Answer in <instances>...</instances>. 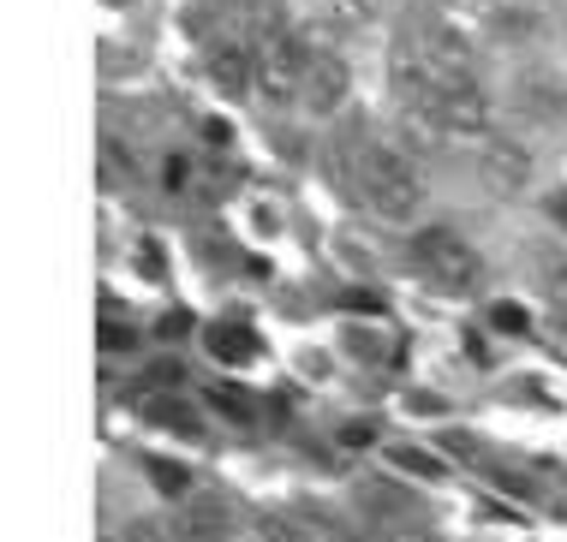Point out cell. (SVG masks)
Returning <instances> with one entry per match:
<instances>
[{"mask_svg": "<svg viewBox=\"0 0 567 542\" xmlns=\"http://www.w3.org/2000/svg\"><path fill=\"white\" fill-rule=\"evenodd\" d=\"M323 12L341 30H359V24H371L377 12H382V0H323Z\"/></svg>", "mask_w": 567, "mask_h": 542, "instance_id": "cell-9", "label": "cell"}, {"mask_svg": "<svg viewBox=\"0 0 567 542\" xmlns=\"http://www.w3.org/2000/svg\"><path fill=\"white\" fill-rule=\"evenodd\" d=\"M209 77H216L227 96H245V90H257V54H245L239 42H221L209 54Z\"/></svg>", "mask_w": 567, "mask_h": 542, "instance_id": "cell-7", "label": "cell"}, {"mask_svg": "<svg viewBox=\"0 0 567 542\" xmlns=\"http://www.w3.org/2000/svg\"><path fill=\"white\" fill-rule=\"evenodd\" d=\"M167 531H174V542H227V531H234V501L221 489H192L174 507Z\"/></svg>", "mask_w": 567, "mask_h": 542, "instance_id": "cell-4", "label": "cell"}, {"mask_svg": "<svg viewBox=\"0 0 567 542\" xmlns=\"http://www.w3.org/2000/svg\"><path fill=\"white\" fill-rule=\"evenodd\" d=\"M549 215H556V221L567 227V197H556V204H549Z\"/></svg>", "mask_w": 567, "mask_h": 542, "instance_id": "cell-18", "label": "cell"}, {"mask_svg": "<svg viewBox=\"0 0 567 542\" xmlns=\"http://www.w3.org/2000/svg\"><path fill=\"white\" fill-rule=\"evenodd\" d=\"M150 483H156L162 494H179V501H186V494H192V471H186V465H167V459H150Z\"/></svg>", "mask_w": 567, "mask_h": 542, "instance_id": "cell-10", "label": "cell"}, {"mask_svg": "<svg viewBox=\"0 0 567 542\" xmlns=\"http://www.w3.org/2000/svg\"><path fill=\"white\" fill-rule=\"evenodd\" d=\"M257 536H264V542H311L293 519H264V524H257Z\"/></svg>", "mask_w": 567, "mask_h": 542, "instance_id": "cell-13", "label": "cell"}, {"mask_svg": "<svg viewBox=\"0 0 567 542\" xmlns=\"http://www.w3.org/2000/svg\"><path fill=\"white\" fill-rule=\"evenodd\" d=\"M209 406L227 411V417H239V424H251V399H245L239 387H209Z\"/></svg>", "mask_w": 567, "mask_h": 542, "instance_id": "cell-12", "label": "cell"}, {"mask_svg": "<svg viewBox=\"0 0 567 542\" xmlns=\"http://www.w3.org/2000/svg\"><path fill=\"white\" fill-rule=\"evenodd\" d=\"M341 102H347V60L317 54L311 77H305V107H311L317 119H329V114H341Z\"/></svg>", "mask_w": 567, "mask_h": 542, "instance_id": "cell-6", "label": "cell"}, {"mask_svg": "<svg viewBox=\"0 0 567 542\" xmlns=\"http://www.w3.org/2000/svg\"><path fill=\"white\" fill-rule=\"evenodd\" d=\"M412 262H419V274L442 292H478L484 286V257L472 251L454 227L412 232Z\"/></svg>", "mask_w": 567, "mask_h": 542, "instance_id": "cell-3", "label": "cell"}, {"mask_svg": "<svg viewBox=\"0 0 567 542\" xmlns=\"http://www.w3.org/2000/svg\"><path fill=\"white\" fill-rule=\"evenodd\" d=\"M352 179H359L364 209L382 215V221H412V215L424 209V179H419V167H412V155L394 149V144H364V149H359V167H352Z\"/></svg>", "mask_w": 567, "mask_h": 542, "instance_id": "cell-1", "label": "cell"}, {"mask_svg": "<svg viewBox=\"0 0 567 542\" xmlns=\"http://www.w3.org/2000/svg\"><path fill=\"white\" fill-rule=\"evenodd\" d=\"M478 174H484V185L496 197H514V191H526V185H532V155L519 144H502V137H496V144L484 149Z\"/></svg>", "mask_w": 567, "mask_h": 542, "instance_id": "cell-5", "label": "cell"}, {"mask_svg": "<svg viewBox=\"0 0 567 542\" xmlns=\"http://www.w3.org/2000/svg\"><path fill=\"white\" fill-rule=\"evenodd\" d=\"M489 322H496V329H508V334H519V329H526V310H508V304H496V310H489Z\"/></svg>", "mask_w": 567, "mask_h": 542, "instance_id": "cell-15", "label": "cell"}, {"mask_svg": "<svg viewBox=\"0 0 567 542\" xmlns=\"http://www.w3.org/2000/svg\"><path fill=\"white\" fill-rule=\"evenodd\" d=\"M394 465H401V471H412V477H436V471H442L431 454H394Z\"/></svg>", "mask_w": 567, "mask_h": 542, "instance_id": "cell-14", "label": "cell"}, {"mask_svg": "<svg viewBox=\"0 0 567 542\" xmlns=\"http://www.w3.org/2000/svg\"><path fill=\"white\" fill-rule=\"evenodd\" d=\"M162 179H167V191H179V185H186V161H179V155H174V161L162 167Z\"/></svg>", "mask_w": 567, "mask_h": 542, "instance_id": "cell-17", "label": "cell"}, {"mask_svg": "<svg viewBox=\"0 0 567 542\" xmlns=\"http://www.w3.org/2000/svg\"><path fill=\"white\" fill-rule=\"evenodd\" d=\"M341 441H347V447H371V441H377V429H371V424H347V429H341Z\"/></svg>", "mask_w": 567, "mask_h": 542, "instance_id": "cell-16", "label": "cell"}, {"mask_svg": "<svg viewBox=\"0 0 567 542\" xmlns=\"http://www.w3.org/2000/svg\"><path fill=\"white\" fill-rule=\"evenodd\" d=\"M311 42L287 24H269L264 42H257V96L269 107L305 102V77H311Z\"/></svg>", "mask_w": 567, "mask_h": 542, "instance_id": "cell-2", "label": "cell"}, {"mask_svg": "<svg viewBox=\"0 0 567 542\" xmlns=\"http://www.w3.org/2000/svg\"><path fill=\"white\" fill-rule=\"evenodd\" d=\"M209 352H216V358H227V364H245V358L257 352V334L239 329V322H216V329H209Z\"/></svg>", "mask_w": 567, "mask_h": 542, "instance_id": "cell-8", "label": "cell"}, {"mask_svg": "<svg viewBox=\"0 0 567 542\" xmlns=\"http://www.w3.org/2000/svg\"><path fill=\"white\" fill-rule=\"evenodd\" d=\"M144 411L156 417L162 429H186V436H192V429H197V411H192V406H179V399H174V406H162V399H150Z\"/></svg>", "mask_w": 567, "mask_h": 542, "instance_id": "cell-11", "label": "cell"}]
</instances>
